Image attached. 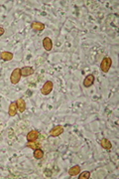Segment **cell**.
<instances>
[{
    "label": "cell",
    "mask_w": 119,
    "mask_h": 179,
    "mask_svg": "<svg viewBox=\"0 0 119 179\" xmlns=\"http://www.w3.org/2000/svg\"><path fill=\"white\" fill-rule=\"evenodd\" d=\"M112 66V59L109 57H105L100 63V70L103 73H108Z\"/></svg>",
    "instance_id": "cell-1"
},
{
    "label": "cell",
    "mask_w": 119,
    "mask_h": 179,
    "mask_svg": "<svg viewBox=\"0 0 119 179\" xmlns=\"http://www.w3.org/2000/svg\"><path fill=\"white\" fill-rule=\"evenodd\" d=\"M21 77H22V75H21L20 68H16L13 70L11 73V76H10V82H11V84H13V85L18 84L21 80Z\"/></svg>",
    "instance_id": "cell-2"
},
{
    "label": "cell",
    "mask_w": 119,
    "mask_h": 179,
    "mask_svg": "<svg viewBox=\"0 0 119 179\" xmlns=\"http://www.w3.org/2000/svg\"><path fill=\"white\" fill-rule=\"evenodd\" d=\"M53 89H54L53 82H51V81H48V82H46L41 88V94L43 96H48V95H50L52 93Z\"/></svg>",
    "instance_id": "cell-3"
},
{
    "label": "cell",
    "mask_w": 119,
    "mask_h": 179,
    "mask_svg": "<svg viewBox=\"0 0 119 179\" xmlns=\"http://www.w3.org/2000/svg\"><path fill=\"white\" fill-rule=\"evenodd\" d=\"M40 132L37 131V129H32L26 135V138H27V142H35V140H38L40 137Z\"/></svg>",
    "instance_id": "cell-4"
},
{
    "label": "cell",
    "mask_w": 119,
    "mask_h": 179,
    "mask_svg": "<svg viewBox=\"0 0 119 179\" xmlns=\"http://www.w3.org/2000/svg\"><path fill=\"white\" fill-rule=\"evenodd\" d=\"M64 132V128L63 126H56V127H54L51 131H50V137H60L61 134H63Z\"/></svg>",
    "instance_id": "cell-5"
},
{
    "label": "cell",
    "mask_w": 119,
    "mask_h": 179,
    "mask_svg": "<svg viewBox=\"0 0 119 179\" xmlns=\"http://www.w3.org/2000/svg\"><path fill=\"white\" fill-rule=\"evenodd\" d=\"M95 82V77H94V75L93 74H89L86 77L84 78L83 80V87L84 88H89V87H91Z\"/></svg>",
    "instance_id": "cell-6"
},
{
    "label": "cell",
    "mask_w": 119,
    "mask_h": 179,
    "mask_svg": "<svg viewBox=\"0 0 119 179\" xmlns=\"http://www.w3.org/2000/svg\"><path fill=\"white\" fill-rule=\"evenodd\" d=\"M20 70H21V75H22V77H24V78H27V77H29V76L33 75L34 72H35L34 68H32L30 66L22 67Z\"/></svg>",
    "instance_id": "cell-7"
},
{
    "label": "cell",
    "mask_w": 119,
    "mask_h": 179,
    "mask_svg": "<svg viewBox=\"0 0 119 179\" xmlns=\"http://www.w3.org/2000/svg\"><path fill=\"white\" fill-rule=\"evenodd\" d=\"M31 28L36 32H42L45 29V24L39 22V21H34V22L31 23Z\"/></svg>",
    "instance_id": "cell-8"
},
{
    "label": "cell",
    "mask_w": 119,
    "mask_h": 179,
    "mask_svg": "<svg viewBox=\"0 0 119 179\" xmlns=\"http://www.w3.org/2000/svg\"><path fill=\"white\" fill-rule=\"evenodd\" d=\"M43 47L46 51L50 52L52 49H53V41L50 37H45L43 39Z\"/></svg>",
    "instance_id": "cell-9"
},
{
    "label": "cell",
    "mask_w": 119,
    "mask_h": 179,
    "mask_svg": "<svg viewBox=\"0 0 119 179\" xmlns=\"http://www.w3.org/2000/svg\"><path fill=\"white\" fill-rule=\"evenodd\" d=\"M17 112H18V107L17 105H16V102H12L8 107V115L10 117H15L17 115Z\"/></svg>",
    "instance_id": "cell-10"
},
{
    "label": "cell",
    "mask_w": 119,
    "mask_h": 179,
    "mask_svg": "<svg viewBox=\"0 0 119 179\" xmlns=\"http://www.w3.org/2000/svg\"><path fill=\"white\" fill-rule=\"evenodd\" d=\"M16 105H17V107H18V112H24L25 110H26V102L23 97H19V99L16 101Z\"/></svg>",
    "instance_id": "cell-11"
},
{
    "label": "cell",
    "mask_w": 119,
    "mask_h": 179,
    "mask_svg": "<svg viewBox=\"0 0 119 179\" xmlns=\"http://www.w3.org/2000/svg\"><path fill=\"white\" fill-rule=\"evenodd\" d=\"M14 58L13 53L11 52H8V51H3L0 53V59L3 60L5 62H8V61H11V60Z\"/></svg>",
    "instance_id": "cell-12"
},
{
    "label": "cell",
    "mask_w": 119,
    "mask_h": 179,
    "mask_svg": "<svg viewBox=\"0 0 119 179\" xmlns=\"http://www.w3.org/2000/svg\"><path fill=\"white\" fill-rule=\"evenodd\" d=\"M80 169H82V168H80L79 165H74L69 169V176H77L79 174Z\"/></svg>",
    "instance_id": "cell-13"
},
{
    "label": "cell",
    "mask_w": 119,
    "mask_h": 179,
    "mask_svg": "<svg viewBox=\"0 0 119 179\" xmlns=\"http://www.w3.org/2000/svg\"><path fill=\"white\" fill-rule=\"evenodd\" d=\"M100 145L106 150H110L112 148V143L108 138H102L100 140Z\"/></svg>",
    "instance_id": "cell-14"
},
{
    "label": "cell",
    "mask_w": 119,
    "mask_h": 179,
    "mask_svg": "<svg viewBox=\"0 0 119 179\" xmlns=\"http://www.w3.org/2000/svg\"><path fill=\"white\" fill-rule=\"evenodd\" d=\"M26 146L31 148V149L35 150L37 148H41V142H39L38 140H35V142H27Z\"/></svg>",
    "instance_id": "cell-15"
},
{
    "label": "cell",
    "mask_w": 119,
    "mask_h": 179,
    "mask_svg": "<svg viewBox=\"0 0 119 179\" xmlns=\"http://www.w3.org/2000/svg\"><path fill=\"white\" fill-rule=\"evenodd\" d=\"M33 156H34V158H36V159H38V160H40V159L43 158V157H44V151H43L41 148H37V149L34 150Z\"/></svg>",
    "instance_id": "cell-16"
},
{
    "label": "cell",
    "mask_w": 119,
    "mask_h": 179,
    "mask_svg": "<svg viewBox=\"0 0 119 179\" xmlns=\"http://www.w3.org/2000/svg\"><path fill=\"white\" fill-rule=\"evenodd\" d=\"M90 171H83V172H79V179H88L90 178Z\"/></svg>",
    "instance_id": "cell-17"
},
{
    "label": "cell",
    "mask_w": 119,
    "mask_h": 179,
    "mask_svg": "<svg viewBox=\"0 0 119 179\" xmlns=\"http://www.w3.org/2000/svg\"><path fill=\"white\" fill-rule=\"evenodd\" d=\"M4 33H5V29L3 27H0V37H1Z\"/></svg>",
    "instance_id": "cell-18"
}]
</instances>
